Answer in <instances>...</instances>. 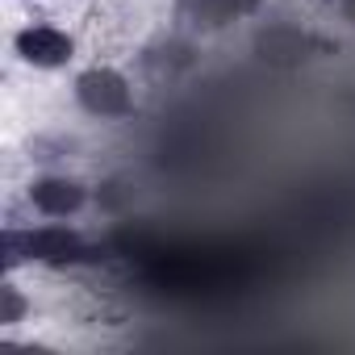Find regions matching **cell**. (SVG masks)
I'll use <instances>...</instances> for the list:
<instances>
[{
	"mask_svg": "<svg viewBox=\"0 0 355 355\" xmlns=\"http://www.w3.org/2000/svg\"><path fill=\"white\" fill-rule=\"evenodd\" d=\"M76 92H80V105L96 117H117L130 109V88L117 71H88L80 76Z\"/></svg>",
	"mask_w": 355,
	"mask_h": 355,
	"instance_id": "1",
	"label": "cell"
},
{
	"mask_svg": "<svg viewBox=\"0 0 355 355\" xmlns=\"http://www.w3.org/2000/svg\"><path fill=\"white\" fill-rule=\"evenodd\" d=\"M17 55L34 67H63L71 59V38L55 26H30L17 34Z\"/></svg>",
	"mask_w": 355,
	"mask_h": 355,
	"instance_id": "2",
	"label": "cell"
},
{
	"mask_svg": "<svg viewBox=\"0 0 355 355\" xmlns=\"http://www.w3.org/2000/svg\"><path fill=\"white\" fill-rule=\"evenodd\" d=\"M30 201L46 214V218H67V214H76L80 205H84V189L76 184V180H38L34 189H30Z\"/></svg>",
	"mask_w": 355,
	"mask_h": 355,
	"instance_id": "3",
	"label": "cell"
},
{
	"mask_svg": "<svg viewBox=\"0 0 355 355\" xmlns=\"http://www.w3.org/2000/svg\"><path fill=\"white\" fill-rule=\"evenodd\" d=\"M26 247H30L34 259H46V263H59V259H76V255H80V239H76L71 230H59V226L30 234Z\"/></svg>",
	"mask_w": 355,
	"mask_h": 355,
	"instance_id": "4",
	"label": "cell"
}]
</instances>
